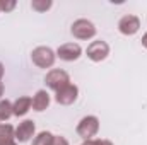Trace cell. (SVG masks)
<instances>
[{
	"label": "cell",
	"mask_w": 147,
	"mask_h": 145,
	"mask_svg": "<svg viewBox=\"0 0 147 145\" xmlns=\"http://www.w3.org/2000/svg\"><path fill=\"white\" fill-rule=\"evenodd\" d=\"M75 132H77V135H79L80 138H84V140H92V138L98 135V132H99V119H98V116H92V114L84 116V118L79 121Z\"/></svg>",
	"instance_id": "6da1fadb"
},
{
	"label": "cell",
	"mask_w": 147,
	"mask_h": 145,
	"mask_svg": "<svg viewBox=\"0 0 147 145\" xmlns=\"http://www.w3.org/2000/svg\"><path fill=\"white\" fill-rule=\"evenodd\" d=\"M31 60L39 68H50V67H53V63L57 60V53L48 46H38L31 53Z\"/></svg>",
	"instance_id": "7a4b0ae2"
},
{
	"label": "cell",
	"mask_w": 147,
	"mask_h": 145,
	"mask_svg": "<svg viewBox=\"0 0 147 145\" xmlns=\"http://www.w3.org/2000/svg\"><path fill=\"white\" fill-rule=\"evenodd\" d=\"M70 33L77 39H91V38L96 36L98 29H96V26L89 19H77V21H74V24L70 26Z\"/></svg>",
	"instance_id": "3957f363"
},
{
	"label": "cell",
	"mask_w": 147,
	"mask_h": 145,
	"mask_svg": "<svg viewBox=\"0 0 147 145\" xmlns=\"http://www.w3.org/2000/svg\"><path fill=\"white\" fill-rule=\"evenodd\" d=\"M45 84L51 91L57 92L62 87H65V85L70 84V77H69V73L65 72V70H62V68H51L50 72L46 73V77H45Z\"/></svg>",
	"instance_id": "277c9868"
},
{
	"label": "cell",
	"mask_w": 147,
	"mask_h": 145,
	"mask_svg": "<svg viewBox=\"0 0 147 145\" xmlns=\"http://www.w3.org/2000/svg\"><path fill=\"white\" fill-rule=\"evenodd\" d=\"M86 53H87V58H89V60H92V62H103V60H106L108 55H110V44H108L106 41H103V39L92 41V43L87 46Z\"/></svg>",
	"instance_id": "5b68a950"
},
{
	"label": "cell",
	"mask_w": 147,
	"mask_h": 145,
	"mask_svg": "<svg viewBox=\"0 0 147 145\" xmlns=\"http://www.w3.org/2000/svg\"><path fill=\"white\" fill-rule=\"evenodd\" d=\"M79 97V87L75 84H69L65 87H62L60 91L55 92V101L62 106H70L77 101Z\"/></svg>",
	"instance_id": "8992f818"
},
{
	"label": "cell",
	"mask_w": 147,
	"mask_h": 145,
	"mask_svg": "<svg viewBox=\"0 0 147 145\" xmlns=\"http://www.w3.org/2000/svg\"><path fill=\"white\" fill-rule=\"evenodd\" d=\"M140 29V19L137 15H123L120 21H118V31L125 36H134L135 33H139Z\"/></svg>",
	"instance_id": "52a82bcc"
},
{
	"label": "cell",
	"mask_w": 147,
	"mask_h": 145,
	"mask_svg": "<svg viewBox=\"0 0 147 145\" xmlns=\"http://www.w3.org/2000/svg\"><path fill=\"white\" fill-rule=\"evenodd\" d=\"M82 55V48L77 43H63L57 50V56L63 62H75Z\"/></svg>",
	"instance_id": "ba28073f"
},
{
	"label": "cell",
	"mask_w": 147,
	"mask_h": 145,
	"mask_svg": "<svg viewBox=\"0 0 147 145\" xmlns=\"http://www.w3.org/2000/svg\"><path fill=\"white\" fill-rule=\"evenodd\" d=\"M34 132H36V126H34V121L33 119H24L19 123V126L14 130V137H16V142H29L33 137H34Z\"/></svg>",
	"instance_id": "9c48e42d"
},
{
	"label": "cell",
	"mask_w": 147,
	"mask_h": 145,
	"mask_svg": "<svg viewBox=\"0 0 147 145\" xmlns=\"http://www.w3.org/2000/svg\"><path fill=\"white\" fill-rule=\"evenodd\" d=\"M31 106H33V99L29 96H21L12 103V111L16 116H24V114H28Z\"/></svg>",
	"instance_id": "30bf717a"
},
{
	"label": "cell",
	"mask_w": 147,
	"mask_h": 145,
	"mask_svg": "<svg viewBox=\"0 0 147 145\" xmlns=\"http://www.w3.org/2000/svg\"><path fill=\"white\" fill-rule=\"evenodd\" d=\"M31 99H33V106L31 108L34 109V111H38V113L45 111V109L50 106V94L45 89H39Z\"/></svg>",
	"instance_id": "8fae6325"
},
{
	"label": "cell",
	"mask_w": 147,
	"mask_h": 145,
	"mask_svg": "<svg viewBox=\"0 0 147 145\" xmlns=\"http://www.w3.org/2000/svg\"><path fill=\"white\" fill-rule=\"evenodd\" d=\"M14 130L10 125L7 123H0V145H17L16 137H14Z\"/></svg>",
	"instance_id": "7c38bea8"
},
{
	"label": "cell",
	"mask_w": 147,
	"mask_h": 145,
	"mask_svg": "<svg viewBox=\"0 0 147 145\" xmlns=\"http://www.w3.org/2000/svg\"><path fill=\"white\" fill-rule=\"evenodd\" d=\"M53 138H55V135L51 132H41L33 138V145H51Z\"/></svg>",
	"instance_id": "4fadbf2b"
},
{
	"label": "cell",
	"mask_w": 147,
	"mask_h": 145,
	"mask_svg": "<svg viewBox=\"0 0 147 145\" xmlns=\"http://www.w3.org/2000/svg\"><path fill=\"white\" fill-rule=\"evenodd\" d=\"M12 114H14V111H12V103H10L9 99H2V101H0V121H7Z\"/></svg>",
	"instance_id": "5bb4252c"
},
{
	"label": "cell",
	"mask_w": 147,
	"mask_h": 145,
	"mask_svg": "<svg viewBox=\"0 0 147 145\" xmlns=\"http://www.w3.org/2000/svg\"><path fill=\"white\" fill-rule=\"evenodd\" d=\"M51 5H53L51 0H33L31 2V7L36 12H46L48 9H51Z\"/></svg>",
	"instance_id": "9a60e30c"
},
{
	"label": "cell",
	"mask_w": 147,
	"mask_h": 145,
	"mask_svg": "<svg viewBox=\"0 0 147 145\" xmlns=\"http://www.w3.org/2000/svg\"><path fill=\"white\" fill-rule=\"evenodd\" d=\"M0 7L3 12H10L16 7V0H0Z\"/></svg>",
	"instance_id": "2e32d148"
},
{
	"label": "cell",
	"mask_w": 147,
	"mask_h": 145,
	"mask_svg": "<svg viewBox=\"0 0 147 145\" xmlns=\"http://www.w3.org/2000/svg\"><path fill=\"white\" fill-rule=\"evenodd\" d=\"M82 145H113L110 140H96V138H92V140H86Z\"/></svg>",
	"instance_id": "e0dca14e"
},
{
	"label": "cell",
	"mask_w": 147,
	"mask_h": 145,
	"mask_svg": "<svg viewBox=\"0 0 147 145\" xmlns=\"http://www.w3.org/2000/svg\"><path fill=\"white\" fill-rule=\"evenodd\" d=\"M51 145H69V140H67V138H63V137H60V135H55L53 144H51Z\"/></svg>",
	"instance_id": "ac0fdd59"
},
{
	"label": "cell",
	"mask_w": 147,
	"mask_h": 145,
	"mask_svg": "<svg viewBox=\"0 0 147 145\" xmlns=\"http://www.w3.org/2000/svg\"><path fill=\"white\" fill-rule=\"evenodd\" d=\"M142 46H144V48H147V33L142 36Z\"/></svg>",
	"instance_id": "d6986e66"
},
{
	"label": "cell",
	"mask_w": 147,
	"mask_h": 145,
	"mask_svg": "<svg viewBox=\"0 0 147 145\" xmlns=\"http://www.w3.org/2000/svg\"><path fill=\"white\" fill-rule=\"evenodd\" d=\"M3 72H5V68H3V65L0 63V80H2V77H3Z\"/></svg>",
	"instance_id": "ffe728a7"
},
{
	"label": "cell",
	"mask_w": 147,
	"mask_h": 145,
	"mask_svg": "<svg viewBox=\"0 0 147 145\" xmlns=\"http://www.w3.org/2000/svg\"><path fill=\"white\" fill-rule=\"evenodd\" d=\"M2 96H3V82L0 80V97H2Z\"/></svg>",
	"instance_id": "44dd1931"
},
{
	"label": "cell",
	"mask_w": 147,
	"mask_h": 145,
	"mask_svg": "<svg viewBox=\"0 0 147 145\" xmlns=\"http://www.w3.org/2000/svg\"><path fill=\"white\" fill-rule=\"evenodd\" d=\"M0 12H2V7H0Z\"/></svg>",
	"instance_id": "7402d4cb"
}]
</instances>
